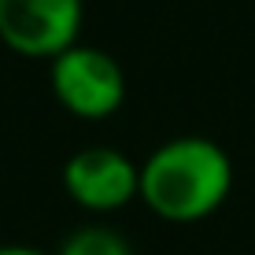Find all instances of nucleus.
Segmentation results:
<instances>
[{"mask_svg": "<svg viewBox=\"0 0 255 255\" xmlns=\"http://www.w3.org/2000/svg\"><path fill=\"white\" fill-rule=\"evenodd\" d=\"M233 192V159L211 137H170L140 163V204L163 222H204Z\"/></svg>", "mask_w": 255, "mask_h": 255, "instance_id": "obj_1", "label": "nucleus"}, {"mask_svg": "<svg viewBox=\"0 0 255 255\" xmlns=\"http://www.w3.org/2000/svg\"><path fill=\"white\" fill-rule=\"evenodd\" d=\"M48 85L59 108L82 122L111 119L126 100V74L119 59L82 41L48 59Z\"/></svg>", "mask_w": 255, "mask_h": 255, "instance_id": "obj_2", "label": "nucleus"}, {"mask_svg": "<svg viewBox=\"0 0 255 255\" xmlns=\"http://www.w3.org/2000/svg\"><path fill=\"white\" fill-rule=\"evenodd\" d=\"M85 0H0V45L26 59H56L78 45Z\"/></svg>", "mask_w": 255, "mask_h": 255, "instance_id": "obj_3", "label": "nucleus"}, {"mask_svg": "<svg viewBox=\"0 0 255 255\" xmlns=\"http://www.w3.org/2000/svg\"><path fill=\"white\" fill-rule=\"evenodd\" d=\"M63 192L89 215H111L140 200V166L119 148H78L63 163Z\"/></svg>", "mask_w": 255, "mask_h": 255, "instance_id": "obj_4", "label": "nucleus"}, {"mask_svg": "<svg viewBox=\"0 0 255 255\" xmlns=\"http://www.w3.org/2000/svg\"><path fill=\"white\" fill-rule=\"evenodd\" d=\"M56 255H133V248L115 226L89 222V226L70 230L63 237V244L56 248Z\"/></svg>", "mask_w": 255, "mask_h": 255, "instance_id": "obj_5", "label": "nucleus"}, {"mask_svg": "<svg viewBox=\"0 0 255 255\" xmlns=\"http://www.w3.org/2000/svg\"><path fill=\"white\" fill-rule=\"evenodd\" d=\"M0 255H48V252L33 248V244H0Z\"/></svg>", "mask_w": 255, "mask_h": 255, "instance_id": "obj_6", "label": "nucleus"}]
</instances>
